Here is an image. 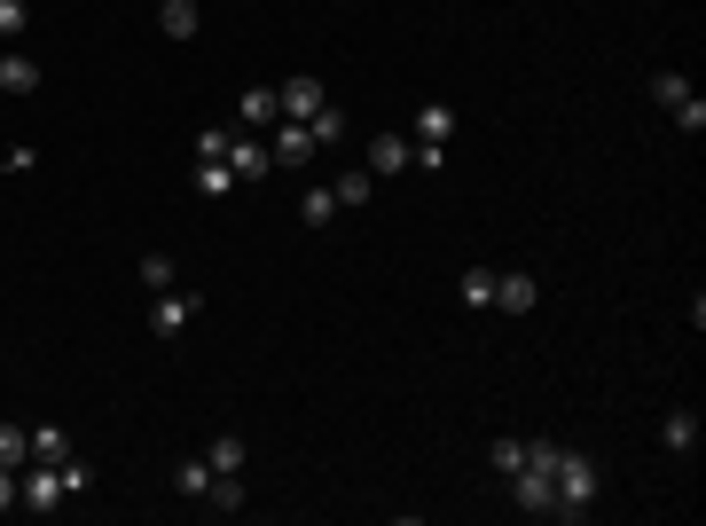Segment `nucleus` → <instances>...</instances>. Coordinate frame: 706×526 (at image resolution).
Listing matches in <instances>:
<instances>
[{
  "label": "nucleus",
  "instance_id": "1",
  "mask_svg": "<svg viewBox=\"0 0 706 526\" xmlns=\"http://www.w3.org/2000/svg\"><path fill=\"white\" fill-rule=\"evenodd\" d=\"M550 464H558V441H526V464L510 472V503L526 518H558V487H550Z\"/></svg>",
  "mask_w": 706,
  "mask_h": 526
},
{
  "label": "nucleus",
  "instance_id": "2",
  "mask_svg": "<svg viewBox=\"0 0 706 526\" xmlns=\"http://www.w3.org/2000/svg\"><path fill=\"white\" fill-rule=\"evenodd\" d=\"M550 487H558V518H589L596 510V464L581 456V448H558V464H550Z\"/></svg>",
  "mask_w": 706,
  "mask_h": 526
},
{
  "label": "nucleus",
  "instance_id": "3",
  "mask_svg": "<svg viewBox=\"0 0 706 526\" xmlns=\"http://www.w3.org/2000/svg\"><path fill=\"white\" fill-rule=\"evenodd\" d=\"M63 495H71V487H63L55 464H24V472H17V510H63Z\"/></svg>",
  "mask_w": 706,
  "mask_h": 526
},
{
  "label": "nucleus",
  "instance_id": "4",
  "mask_svg": "<svg viewBox=\"0 0 706 526\" xmlns=\"http://www.w3.org/2000/svg\"><path fill=\"white\" fill-rule=\"evenodd\" d=\"M189 314H205V299H197V291H157V299H149V330H157V338H181V330H189Z\"/></svg>",
  "mask_w": 706,
  "mask_h": 526
},
{
  "label": "nucleus",
  "instance_id": "5",
  "mask_svg": "<svg viewBox=\"0 0 706 526\" xmlns=\"http://www.w3.org/2000/svg\"><path fill=\"white\" fill-rule=\"evenodd\" d=\"M276 103H283V118H299V126H307L330 95H322V79H314V71H291V79L276 86Z\"/></svg>",
  "mask_w": 706,
  "mask_h": 526
},
{
  "label": "nucleus",
  "instance_id": "6",
  "mask_svg": "<svg viewBox=\"0 0 706 526\" xmlns=\"http://www.w3.org/2000/svg\"><path fill=\"white\" fill-rule=\"evenodd\" d=\"M362 165L377 173V182H393V173H408V165H416V142H408V134H377Z\"/></svg>",
  "mask_w": 706,
  "mask_h": 526
},
{
  "label": "nucleus",
  "instance_id": "7",
  "mask_svg": "<svg viewBox=\"0 0 706 526\" xmlns=\"http://www.w3.org/2000/svg\"><path fill=\"white\" fill-rule=\"evenodd\" d=\"M448 134H456V111H448V103H424V111L408 118V142H416V149H448Z\"/></svg>",
  "mask_w": 706,
  "mask_h": 526
},
{
  "label": "nucleus",
  "instance_id": "8",
  "mask_svg": "<svg viewBox=\"0 0 706 526\" xmlns=\"http://www.w3.org/2000/svg\"><path fill=\"white\" fill-rule=\"evenodd\" d=\"M268 157H276V165H307V157H314V126H299V118H276V142H268Z\"/></svg>",
  "mask_w": 706,
  "mask_h": 526
},
{
  "label": "nucleus",
  "instance_id": "9",
  "mask_svg": "<svg viewBox=\"0 0 706 526\" xmlns=\"http://www.w3.org/2000/svg\"><path fill=\"white\" fill-rule=\"evenodd\" d=\"M228 173H236V182H268V173H276V157H268V142H228Z\"/></svg>",
  "mask_w": 706,
  "mask_h": 526
},
{
  "label": "nucleus",
  "instance_id": "10",
  "mask_svg": "<svg viewBox=\"0 0 706 526\" xmlns=\"http://www.w3.org/2000/svg\"><path fill=\"white\" fill-rule=\"evenodd\" d=\"M534 299H542V283H534V276H518V268H510V276H495V307H502V314H534Z\"/></svg>",
  "mask_w": 706,
  "mask_h": 526
},
{
  "label": "nucleus",
  "instance_id": "11",
  "mask_svg": "<svg viewBox=\"0 0 706 526\" xmlns=\"http://www.w3.org/2000/svg\"><path fill=\"white\" fill-rule=\"evenodd\" d=\"M660 448H667V456H691V448H698V409H667Z\"/></svg>",
  "mask_w": 706,
  "mask_h": 526
},
{
  "label": "nucleus",
  "instance_id": "12",
  "mask_svg": "<svg viewBox=\"0 0 706 526\" xmlns=\"http://www.w3.org/2000/svg\"><path fill=\"white\" fill-rule=\"evenodd\" d=\"M330 197H338V213H345V205H370V197H377V173H370V165L338 173V182H330Z\"/></svg>",
  "mask_w": 706,
  "mask_h": 526
},
{
  "label": "nucleus",
  "instance_id": "13",
  "mask_svg": "<svg viewBox=\"0 0 706 526\" xmlns=\"http://www.w3.org/2000/svg\"><path fill=\"white\" fill-rule=\"evenodd\" d=\"M0 95H40V63L32 55H0Z\"/></svg>",
  "mask_w": 706,
  "mask_h": 526
},
{
  "label": "nucleus",
  "instance_id": "14",
  "mask_svg": "<svg viewBox=\"0 0 706 526\" xmlns=\"http://www.w3.org/2000/svg\"><path fill=\"white\" fill-rule=\"evenodd\" d=\"M236 118H243V126H276V118H283V103H276V86H243V103H236Z\"/></svg>",
  "mask_w": 706,
  "mask_h": 526
},
{
  "label": "nucleus",
  "instance_id": "15",
  "mask_svg": "<svg viewBox=\"0 0 706 526\" xmlns=\"http://www.w3.org/2000/svg\"><path fill=\"white\" fill-rule=\"evenodd\" d=\"M173 487H181L189 503H205V495H212V464H205V456H181V464H173Z\"/></svg>",
  "mask_w": 706,
  "mask_h": 526
},
{
  "label": "nucleus",
  "instance_id": "16",
  "mask_svg": "<svg viewBox=\"0 0 706 526\" xmlns=\"http://www.w3.org/2000/svg\"><path fill=\"white\" fill-rule=\"evenodd\" d=\"M197 197H236V173H228V157H197Z\"/></svg>",
  "mask_w": 706,
  "mask_h": 526
},
{
  "label": "nucleus",
  "instance_id": "17",
  "mask_svg": "<svg viewBox=\"0 0 706 526\" xmlns=\"http://www.w3.org/2000/svg\"><path fill=\"white\" fill-rule=\"evenodd\" d=\"M32 464V432L24 424H0V472H24Z\"/></svg>",
  "mask_w": 706,
  "mask_h": 526
},
{
  "label": "nucleus",
  "instance_id": "18",
  "mask_svg": "<svg viewBox=\"0 0 706 526\" xmlns=\"http://www.w3.org/2000/svg\"><path fill=\"white\" fill-rule=\"evenodd\" d=\"M71 441H63V424H32V464H63Z\"/></svg>",
  "mask_w": 706,
  "mask_h": 526
},
{
  "label": "nucleus",
  "instance_id": "19",
  "mask_svg": "<svg viewBox=\"0 0 706 526\" xmlns=\"http://www.w3.org/2000/svg\"><path fill=\"white\" fill-rule=\"evenodd\" d=\"M165 40H197V0H165Z\"/></svg>",
  "mask_w": 706,
  "mask_h": 526
},
{
  "label": "nucleus",
  "instance_id": "20",
  "mask_svg": "<svg viewBox=\"0 0 706 526\" xmlns=\"http://www.w3.org/2000/svg\"><path fill=\"white\" fill-rule=\"evenodd\" d=\"M456 291H464V307H495V268H464Z\"/></svg>",
  "mask_w": 706,
  "mask_h": 526
},
{
  "label": "nucleus",
  "instance_id": "21",
  "mask_svg": "<svg viewBox=\"0 0 706 526\" xmlns=\"http://www.w3.org/2000/svg\"><path fill=\"white\" fill-rule=\"evenodd\" d=\"M205 464H212V472H243V441H236V432H212Z\"/></svg>",
  "mask_w": 706,
  "mask_h": 526
},
{
  "label": "nucleus",
  "instance_id": "22",
  "mask_svg": "<svg viewBox=\"0 0 706 526\" xmlns=\"http://www.w3.org/2000/svg\"><path fill=\"white\" fill-rule=\"evenodd\" d=\"M299 220H307V228H330V220H338V197H330V189H307V197H299Z\"/></svg>",
  "mask_w": 706,
  "mask_h": 526
},
{
  "label": "nucleus",
  "instance_id": "23",
  "mask_svg": "<svg viewBox=\"0 0 706 526\" xmlns=\"http://www.w3.org/2000/svg\"><path fill=\"white\" fill-rule=\"evenodd\" d=\"M683 95H691V79H683V71H652V103H667V111H675Z\"/></svg>",
  "mask_w": 706,
  "mask_h": 526
},
{
  "label": "nucleus",
  "instance_id": "24",
  "mask_svg": "<svg viewBox=\"0 0 706 526\" xmlns=\"http://www.w3.org/2000/svg\"><path fill=\"white\" fill-rule=\"evenodd\" d=\"M55 472H63V487H71V495H86V487H95V464H86L79 448H71V456H63Z\"/></svg>",
  "mask_w": 706,
  "mask_h": 526
},
{
  "label": "nucleus",
  "instance_id": "25",
  "mask_svg": "<svg viewBox=\"0 0 706 526\" xmlns=\"http://www.w3.org/2000/svg\"><path fill=\"white\" fill-rule=\"evenodd\" d=\"M307 126H314V142H345V111H338V103H322Z\"/></svg>",
  "mask_w": 706,
  "mask_h": 526
},
{
  "label": "nucleus",
  "instance_id": "26",
  "mask_svg": "<svg viewBox=\"0 0 706 526\" xmlns=\"http://www.w3.org/2000/svg\"><path fill=\"white\" fill-rule=\"evenodd\" d=\"M487 464H495V479H510V472L526 464V441H495V448H487Z\"/></svg>",
  "mask_w": 706,
  "mask_h": 526
},
{
  "label": "nucleus",
  "instance_id": "27",
  "mask_svg": "<svg viewBox=\"0 0 706 526\" xmlns=\"http://www.w3.org/2000/svg\"><path fill=\"white\" fill-rule=\"evenodd\" d=\"M142 283H149V291H173V259H165V251H142Z\"/></svg>",
  "mask_w": 706,
  "mask_h": 526
},
{
  "label": "nucleus",
  "instance_id": "28",
  "mask_svg": "<svg viewBox=\"0 0 706 526\" xmlns=\"http://www.w3.org/2000/svg\"><path fill=\"white\" fill-rule=\"evenodd\" d=\"M24 24H32L24 0H0V40H24Z\"/></svg>",
  "mask_w": 706,
  "mask_h": 526
},
{
  "label": "nucleus",
  "instance_id": "29",
  "mask_svg": "<svg viewBox=\"0 0 706 526\" xmlns=\"http://www.w3.org/2000/svg\"><path fill=\"white\" fill-rule=\"evenodd\" d=\"M675 126H683V134H706V103L683 95V103H675Z\"/></svg>",
  "mask_w": 706,
  "mask_h": 526
},
{
  "label": "nucleus",
  "instance_id": "30",
  "mask_svg": "<svg viewBox=\"0 0 706 526\" xmlns=\"http://www.w3.org/2000/svg\"><path fill=\"white\" fill-rule=\"evenodd\" d=\"M228 142H236L228 126H205V134H197V157H228Z\"/></svg>",
  "mask_w": 706,
  "mask_h": 526
},
{
  "label": "nucleus",
  "instance_id": "31",
  "mask_svg": "<svg viewBox=\"0 0 706 526\" xmlns=\"http://www.w3.org/2000/svg\"><path fill=\"white\" fill-rule=\"evenodd\" d=\"M0 510H17V472H0Z\"/></svg>",
  "mask_w": 706,
  "mask_h": 526
}]
</instances>
